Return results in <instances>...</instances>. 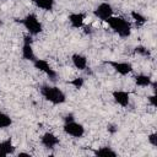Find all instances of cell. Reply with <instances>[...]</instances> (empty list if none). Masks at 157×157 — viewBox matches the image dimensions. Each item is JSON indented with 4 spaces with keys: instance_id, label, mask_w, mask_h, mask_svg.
<instances>
[{
    "instance_id": "cell-1",
    "label": "cell",
    "mask_w": 157,
    "mask_h": 157,
    "mask_svg": "<svg viewBox=\"0 0 157 157\" xmlns=\"http://www.w3.org/2000/svg\"><path fill=\"white\" fill-rule=\"evenodd\" d=\"M40 94L43 96V98L48 102H50L54 105L58 104H63L66 101V96L65 93L56 86H49V85H43L40 88Z\"/></svg>"
},
{
    "instance_id": "cell-10",
    "label": "cell",
    "mask_w": 157,
    "mask_h": 157,
    "mask_svg": "<svg viewBox=\"0 0 157 157\" xmlns=\"http://www.w3.org/2000/svg\"><path fill=\"white\" fill-rule=\"evenodd\" d=\"M15 150H16V147L12 144L11 139H6L0 142V157H6L9 155H13Z\"/></svg>"
},
{
    "instance_id": "cell-6",
    "label": "cell",
    "mask_w": 157,
    "mask_h": 157,
    "mask_svg": "<svg viewBox=\"0 0 157 157\" xmlns=\"http://www.w3.org/2000/svg\"><path fill=\"white\" fill-rule=\"evenodd\" d=\"M93 13H94V16L98 17L101 21H107L110 16H113V7H112L110 4H108V2H102V4H99V5L94 9Z\"/></svg>"
},
{
    "instance_id": "cell-24",
    "label": "cell",
    "mask_w": 157,
    "mask_h": 157,
    "mask_svg": "<svg viewBox=\"0 0 157 157\" xmlns=\"http://www.w3.org/2000/svg\"><path fill=\"white\" fill-rule=\"evenodd\" d=\"M20 156H28V157H31V155L27 153V152H20V153H18V157H20Z\"/></svg>"
},
{
    "instance_id": "cell-13",
    "label": "cell",
    "mask_w": 157,
    "mask_h": 157,
    "mask_svg": "<svg viewBox=\"0 0 157 157\" xmlns=\"http://www.w3.org/2000/svg\"><path fill=\"white\" fill-rule=\"evenodd\" d=\"M22 58L25 60H28V61H32V63L37 59L36 55H34L33 48H32V43L23 42V45H22Z\"/></svg>"
},
{
    "instance_id": "cell-16",
    "label": "cell",
    "mask_w": 157,
    "mask_h": 157,
    "mask_svg": "<svg viewBox=\"0 0 157 157\" xmlns=\"http://www.w3.org/2000/svg\"><path fill=\"white\" fill-rule=\"evenodd\" d=\"M37 7L44 11H52L54 7V0H31Z\"/></svg>"
},
{
    "instance_id": "cell-11",
    "label": "cell",
    "mask_w": 157,
    "mask_h": 157,
    "mask_svg": "<svg viewBox=\"0 0 157 157\" xmlns=\"http://www.w3.org/2000/svg\"><path fill=\"white\" fill-rule=\"evenodd\" d=\"M85 18H86L85 13H81V12H74L69 15V22L74 28H81L83 26Z\"/></svg>"
},
{
    "instance_id": "cell-18",
    "label": "cell",
    "mask_w": 157,
    "mask_h": 157,
    "mask_svg": "<svg viewBox=\"0 0 157 157\" xmlns=\"http://www.w3.org/2000/svg\"><path fill=\"white\" fill-rule=\"evenodd\" d=\"M131 17H132V20L135 21V23H136V26H142L144 23H146V17L144 16V15H141L140 12H137V11H131Z\"/></svg>"
},
{
    "instance_id": "cell-12",
    "label": "cell",
    "mask_w": 157,
    "mask_h": 157,
    "mask_svg": "<svg viewBox=\"0 0 157 157\" xmlns=\"http://www.w3.org/2000/svg\"><path fill=\"white\" fill-rule=\"evenodd\" d=\"M71 60H72V64H74V66L76 69L81 70V71L85 70V69H87V58L85 55L76 53V54H74L71 56Z\"/></svg>"
},
{
    "instance_id": "cell-22",
    "label": "cell",
    "mask_w": 157,
    "mask_h": 157,
    "mask_svg": "<svg viewBox=\"0 0 157 157\" xmlns=\"http://www.w3.org/2000/svg\"><path fill=\"white\" fill-rule=\"evenodd\" d=\"M147 99H148V102L153 105V107H156V94L153 93L152 96H150V97H147Z\"/></svg>"
},
{
    "instance_id": "cell-3",
    "label": "cell",
    "mask_w": 157,
    "mask_h": 157,
    "mask_svg": "<svg viewBox=\"0 0 157 157\" xmlns=\"http://www.w3.org/2000/svg\"><path fill=\"white\" fill-rule=\"evenodd\" d=\"M20 23L23 25V27L31 36H37L43 31V26L34 13H28L22 20H20Z\"/></svg>"
},
{
    "instance_id": "cell-7",
    "label": "cell",
    "mask_w": 157,
    "mask_h": 157,
    "mask_svg": "<svg viewBox=\"0 0 157 157\" xmlns=\"http://www.w3.org/2000/svg\"><path fill=\"white\" fill-rule=\"evenodd\" d=\"M107 65H110L115 72H118L121 76H125L132 71V65L130 63L125 61H105Z\"/></svg>"
},
{
    "instance_id": "cell-25",
    "label": "cell",
    "mask_w": 157,
    "mask_h": 157,
    "mask_svg": "<svg viewBox=\"0 0 157 157\" xmlns=\"http://www.w3.org/2000/svg\"><path fill=\"white\" fill-rule=\"evenodd\" d=\"M4 1H7V0H4Z\"/></svg>"
},
{
    "instance_id": "cell-19",
    "label": "cell",
    "mask_w": 157,
    "mask_h": 157,
    "mask_svg": "<svg viewBox=\"0 0 157 157\" xmlns=\"http://www.w3.org/2000/svg\"><path fill=\"white\" fill-rule=\"evenodd\" d=\"M69 83H70V85H72L75 88L80 90V88L83 86V83H85V80H83V77H76V78L71 80Z\"/></svg>"
},
{
    "instance_id": "cell-5",
    "label": "cell",
    "mask_w": 157,
    "mask_h": 157,
    "mask_svg": "<svg viewBox=\"0 0 157 157\" xmlns=\"http://www.w3.org/2000/svg\"><path fill=\"white\" fill-rule=\"evenodd\" d=\"M33 66L37 69V70H39V71H42V72H44L49 78H52V80H55L56 78V71L49 65V63L47 61V60H44V59H36L34 61H33Z\"/></svg>"
},
{
    "instance_id": "cell-20",
    "label": "cell",
    "mask_w": 157,
    "mask_h": 157,
    "mask_svg": "<svg viewBox=\"0 0 157 157\" xmlns=\"http://www.w3.org/2000/svg\"><path fill=\"white\" fill-rule=\"evenodd\" d=\"M135 53H137V54H141V55H150V52L145 48V47H142V45H139V47H136L135 48Z\"/></svg>"
},
{
    "instance_id": "cell-15",
    "label": "cell",
    "mask_w": 157,
    "mask_h": 157,
    "mask_svg": "<svg viewBox=\"0 0 157 157\" xmlns=\"http://www.w3.org/2000/svg\"><path fill=\"white\" fill-rule=\"evenodd\" d=\"M93 153L99 157H117V152L112 147H108V146H103L97 150H93Z\"/></svg>"
},
{
    "instance_id": "cell-8",
    "label": "cell",
    "mask_w": 157,
    "mask_h": 157,
    "mask_svg": "<svg viewBox=\"0 0 157 157\" xmlns=\"http://www.w3.org/2000/svg\"><path fill=\"white\" fill-rule=\"evenodd\" d=\"M40 144H42L45 148L53 150L56 145H59V137H58L56 135H54L53 132L47 131V132H44V134L42 135V137H40Z\"/></svg>"
},
{
    "instance_id": "cell-4",
    "label": "cell",
    "mask_w": 157,
    "mask_h": 157,
    "mask_svg": "<svg viewBox=\"0 0 157 157\" xmlns=\"http://www.w3.org/2000/svg\"><path fill=\"white\" fill-rule=\"evenodd\" d=\"M63 129H64L65 134H67V135H70V136H72V137H76V139L82 137L83 134H85V128H83V125L80 124V123H77V121H75V120L66 121V123L64 124Z\"/></svg>"
},
{
    "instance_id": "cell-17",
    "label": "cell",
    "mask_w": 157,
    "mask_h": 157,
    "mask_svg": "<svg viewBox=\"0 0 157 157\" xmlns=\"http://www.w3.org/2000/svg\"><path fill=\"white\" fill-rule=\"evenodd\" d=\"M11 124H12V119L10 118V115L0 110V129L9 128Z\"/></svg>"
},
{
    "instance_id": "cell-21",
    "label": "cell",
    "mask_w": 157,
    "mask_h": 157,
    "mask_svg": "<svg viewBox=\"0 0 157 157\" xmlns=\"http://www.w3.org/2000/svg\"><path fill=\"white\" fill-rule=\"evenodd\" d=\"M147 140H148V142H150L152 146H157V134H156V132L150 134V135L147 136Z\"/></svg>"
},
{
    "instance_id": "cell-2",
    "label": "cell",
    "mask_w": 157,
    "mask_h": 157,
    "mask_svg": "<svg viewBox=\"0 0 157 157\" xmlns=\"http://www.w3.org/2000/svg\"><path fill=\"white\" fill-rule=\"evenodd\" d=\"M108 26L121 38H128L131 34V25L123 17L119 16H110L107 21Z\"/></svg>"
},
{
    "instance_id": "cell-23",
    "label": "cell",
    "mask_w": 157,
    "mask_h": 157,
    "mask_svg": "<svg viewBox=\"0 0 157 157\" xmlns=\"http://www.w3.org/2000/svg\"><path fill=\"white\" fill-rule=\"evenodd\" d=\"M71 120H74V115H72V114L66 115V117H65V119H64V121H65V123H66V121H71Z\"/></svg>"
},
{
    "instance_id": "cell-9",
    "label": "cell",
    "mask_w": 157,
    "mask_h": 157,
    "mask_svg": "<svg viewBox=\"0 0 157 157\" xmlns=\"http://www.w3.org/2000/svg\"><path fill=\"white\" fill-rule=\"evenodd\" d=\"M112 96H113L114 102L117 104H119L120 107H124L125 108L130 103V94L126 91H114L112 93Z\"/></svg>"
},
{
    "instance_id": "cell-14",
    "label": "cell",
    "mask_w": 157,
    "mask_h": 157,
    "mask_svg": "<svg viewBox=\"0 0 157 157\" xmlns=\"http://www.w3.org/2000/svg\"><path fill=\"white\" fill-rule=\"evenodd\" d=\"M134 81H135V83H136L137 86H140V87H148V86H151V83H152V78H151L148 75H145V74L135 75Z\"/></svg>"
}]
</instances>
